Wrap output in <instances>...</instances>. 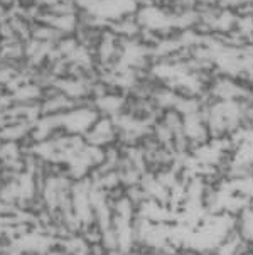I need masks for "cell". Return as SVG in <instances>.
<instances>
[{
  "label": "cell",
  "mask_w": 253,
  "mask_h": 255,
  "mask_svg": "<svg viewBox=\"0 0 253 255\" xmlns=\"http://www.w3.org/2000/svg\"><path fill=\"white\" fill-rule=\"evenodd\" d=\"M98 110L93 105V102L81 103L80 107H76L75 110H71L70 114L63 117V127L66 128L70 133H78V135H84L93 122L98 119Z\"/></svg>",
  "instance_id": "7a4b0ae2"
},
{
  "label": "cell",
  "mask_w": 253,
  "mask_h": 255,
  "mask_svg": "<svg viewBox=\"0 0 253 255\" xmlns=\"http://www.w3.org/2000/svg\"><path fill=\"white\" fill-rule=\"evenodd\" d=\"M84 142L95 147H105L118 144V127L113 117L110 115H98V119L93 122L89 130L84 133Z\"/></svg>",
  "instance_id": "6da1fadb"
},
{
  "label": "cell",
  "mask_w": 253,
  "mask_h": 255,
  "mask_svg": "<svg viewBox=\"0 0 253 255\" xmlns=\"http://www.w3.org/2000/svg\"><path fill=\"white\" fill-rule=\"evenodd\" d=\"M63 36L64 34H61L58 29H54L53 25L48 24V22H42V20H36V22H32L31 39H34V41L42 42V44L54 46Z\"/></svg>",
  "instance_id": "3957f363"
}]
</instances>
